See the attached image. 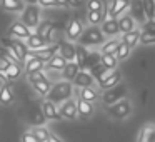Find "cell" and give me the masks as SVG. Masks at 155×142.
<instances>
[{
	"label": "cell",
	"instance_id": "49",
	"mask_svg": "<svg viewBox=\"0 0 155 142\" xmlns=\"http://www.w3.org/2000/svg\"><path fill=\"white\" fill-rule=\"evenodd\" d=\"M45 142H62V140H60L58 137H55L54 134H50V135H48V139H47Z\"/></svg>",
	"mask_w": 155,
	"mask_h": 142
},
{
	"label": "cell",
	"instance_id": "34",
	"mask_svg": "<svg viewBox=\"0 0 155 142\" xmlns=\"http://www.w3.org/2000/svg\"><path fill=\"white\" fill-rule=\"evenodd\" d=\"M32 87H34V90L38 92L40 95H47L48 90H50V87H52V84H50V80L45 77V79H42V80H38V82H34Z\"/></svg>",
	"mask_w": 155,
	"mask_h": 142
},
{
	"label": "cell",
	"instance_id": "51",
	"mask_svg": "<svg viewBox=\"0 0 155 142\" xmlns=\"http://www.w3.org/2000/svg\"><path fill=\"white\" fill-rule=\"evenodd\" d=\"M153 142H155V140H153Z\"/></svg>",
	"mask_w": 155,
	"mask_h": 142
},
{
	"label": "cell",
	"instance_id": "33",
	"mask_svg": "<svg viewBox=\"0 0 155 142\" xmlns=\"http://www.w3.org/2000/svg\"><path fill=\"white\" fill-rule=\"evenodd\" d=\"M88 52L87 49L84 47V45H75V62H77V65L80 67V70H84V65H85V59H87Z\"/></svg>",
	"mask_w": 155,
	"mask_h": 142
},
{
	"label": "cell",
	"instance_id": "15",
	"mask_svg": "<svg viewBox=\"0 0 155 142\" xmlns=\"http://www.w3.org/2000/svg\"><path fill=\"white\" fill-rule=\"evenodd\" d=\"M25 40H27V42H25V45L30 49V52L40 50V49H44V47H47V45H48V42L45 40L44 37H40L38 34H30Z\"/></svg>",
	"mask_w": 155,
	"mask_h": 142
},
{
	"label": "cell",
	"instance_id": "26",
	"mask_svg": "<svg viewBox=\"0 0 155 142\" xmlns=\"http://www.w3.org/2000/svg\"><path fill=\"white\" fill-rule=\"evenodd\" d=\"M57 52H58V44H55V45H47V47L40 49V50H35V52H32V54L37 55L38 59H42L44 62H47L48 59L54 57Z\"/></svg>",
	"mask_w": 155,
	"mask_h": 142
},
{
	"label": "cell",
	"instance_id": "6",
	"mask_svg": "<svg viewBox=\"0 0 155 142\" xmlns=\"http://www.w3.org/2000/svg\"><path fill=\"white\" fill-rule=\"evenodd\" d=\"M128 5H130V0H112L110 7L107 10V19H118L128 10Z\"/></svg>",
	"mask_w": 155,
	"mask_h": 142
},
{
	"label": "cell",
	"instance_id": "36",
	"mask_svg": "<svg viewBox=\"0 0 155 142\" xmlns=\"http://www.w3.org/2000/svg\"><path fill=\"white\" fill-rule=\"evenodd\" d=\"M142 7H143L147 20L155 19V0H142Z\"/></svg>",
	"mask_w": 155,
	"mask_h": 142
},
{
	"label": "cell",
	"instance_id": "29",
	"mask_svg": "<svg viewBox=\"0 0 155 142\" xmlns=\"http://www.w3.org/2000/svg\"><path fill=\"white\" fill-rule=\"evenodd\" d=\"M118 44H120V40L112 37L110 40L104 42V44L100 45V54L102 55H114L115 50H117V47H118Z\"/></svg>",
	"mask_w": 155,
	"mask_h": 142
},
{
	"label": "cell",
	"instance_id": "19",
	"mask_svg": "<svg viewBox=\"0 0 155 142\" xmlns=\"http://www.w3.org/2000/svg\"><path fill=\"white\" fill-rule=\"evenodd\" d=\"M24 64H25V72H27V74H30V72H37V70H44L45 69V62L42 60V59H38L37 55H34V54H32Z\"/></svg>",
	"mask_w": 155,
	"mask_h": 142
},
{
	"label": "cell",
	"instance_id": "30",
	"mask_svg": "<svg viewBox=\"0 0 155 142\" xmlns=\"http://www.w3.org/2000/svg\"><path fill=\"white\" fill-rule=\"evenodd\" d=\"M2 8L7 12H22L24 10V2L22 0H0Z\"/></svg>",
	"mask_w": 155,
	"mask_h": 142
},
{
	"label": "cell",
	"instance_id": "44",
	"mask_svg": "<svg viewBox=\"0 0 155 142\" xmlns=\"http://www.w3.org/2000/svg\"><path fill=\"white\" fill-rule=\"evenodd\" d=\"M22 142H40V140L35 137L32 130H27V132H24V135H22Z\"/></svg>",
	"mask_w": 155,
	"mask_h": 142
},
{
	"label": "cell",
	"instance_id": "3",
	"mask_svg": "<svg viewBox=\"0 0 155 142\" xmlns=\"http://www.w3.org/2000/svg\"><path fill=\"white\" fill-rule=\"evenodd\" d=\"M20 22L25 24L28 29H37V25L40 24V8L35 4H27V7H24L22 10Z\"/></svg>",
	"mask_w": 155,
	"mask_h": 142
},
{
	"label": "cell",
	"instance_id": "2",
	"mask_svg": "<svg viewBox=\"0 0 155 142\" xmlns=\"http://www.w3.org/2000/svg\"><path fill=\"white\" fill-rule=\"evenodd\" d=\"M78 44L84 47H95V45H102L105 42V35L102 34L98 25H90L88 29H84L82 35L78 37Z\"/></svg>",
	"mask_w": 155,
	"mask_h": 142
},
{
	"label": "cell",
	"instance_id": "45",
	"mask_svg": "<svg viewBox=\"0 0 155 142\" xmlns=\"http://www.w3.org/2000/svg\"><path fill=\"white\" fill-rule=\"evenodd\" d=\"M37 4L44 8H50V7H57V2L55 0H37Z\"/></svg>",
	"mask_w": 155,
	"mask_h": 142
},
{
	"label": "cell",
	"instance_id": "28",
	"mask_svg": "<svg viewBox=\"0 0 155 142\" xmlns=\"http://www.w3.org/2000/svg\"><path fill=\"white\" fill-rule=\"evenodd\" d=\"M155 140V125H145L138 132L137 142H153Z\"/></svg>",
	"mask_w": 155,
	"mask_h": 142
},
{
	"label": "cell",
	"instance_id": "40",
	"mask_svg": "<svg viewBox=\"0 0 155 142\" xmlns=\"http://www.w3.org/2000/svg\"><path fill=\"white\" fill-rule=\"evenodd\" d=\"M32 132H34V135L40 142H45L48 139V135H50V130H48L47 127H34V129H32Z\"/></svg>",
	"mask_w": 155,
	"mask_h": 142
},
{
	"label": "cell",
	"instance_id": "5",
	"mask_svg": "<svg viewBox=\"0 0 155 142\" xmlns=\"http://www.w3.org/2000/svg\"><path fill=\"white\" fill-rule=\"evenodd\" d=\"M125 95H127V85L120 82V84H117L115 87L104 90L102 100H104L105 105H112V104H115V102H118V100H122V99H125Z\"/></svg>",
	"mask_w": 155,
	"mask_h": 142
},
{
	"label": "cell",
	"instance_id": "20",
	"mask_svg": "<svg viewBox=\"0 0 155 142\" xmlns=\"http://www.w3.org/2000/svg\"><path fill=\"white\" fill-rule=\"evenodd\" d=\"M117 22H118V30H120V34H125V32H130V30H134V29H137V22H135L128 14L120 15V17L117 19Z\"/></svg>",
	"mask_w": 155,
	"mask_h": 142
},
{
	"label": "cell",
	"instance_id": "24",
	"mask_svg": "<svg viewBox=\"0 0 155 142\" xmlns=\"http://www.w3.org/2000/svg\"><path fill=\"white\" fill-rule=\"evenodd\" d=\"M37 34L40 35V37H44L45 40L50 44V40H52V34H54V24L52 22H48V20H45V22H40V24L37 25Z\"/></svg>",
	"mask_w": 155,
	"mask_h": 142
},
{
	"label": "cell",
	"instance_id": "39",
	"mask_svg": "<svg viewBox=\"0 0 155 142\" xmlns=\"http://www.w3.org/2000/svg\"><path fill=\"white\" fill-rule=\"evenodd\" d=\"M100 55H102V54H98V52H92V54H88V55H87V59H85L84 70H85V69L94 67V65H97L98 62H100Z\"/></svg>",
	"mask_w": 155,
	"mask_h": 142
},
{
	"label": "cell",
	"instance_id": "14",
	"mask_svg": "<svg viewBox=\"0 0 155 142\" xmlns=\"http://www.w3.org/2000/svg\"><path fill=\"white\" fill-rule=\"evenodd\" d=\"M42 115H44L45 119H48V120H58V119H62L60 114H58L57 104H54V102H50V100L42 102Z\"/></svg>",
	"mask_w": 155,
	"mask_h": 142
},
{
	"label": "cell",
	"instance_id": "42",
	"mask_svg": "<svg viewBox=\"0 0 155 142\" xmlns=\"http://www.w3.org/2000/svg\"><path fill=\"white\" fill-rule=\"evenodd\" d=\"M27 79H28L30 84H34V82H38V80H42V79H45V74H44V70L30 72V74H27Z\"/></svg>",
	"mask_w": 155,
	"mask_h": 142
},
{
	"label": "cell",
	"instance_id": "7",
	"mask_svg": "<svg viewBox=\"0 0 155 142\" xmlns=\"http://www.w3.org/2000/svg\"><path fill=\"white\" fill-rule=\"evenodd\" d=\"M30 34H32V30H30V29H28L25 24H22L20 20L14 22V24L8 27V37H12V39L24 40V39H27Z\"/></svg>",
	"mask_w": 155,
	"mask_h": 142
},
{
	"label": "cell",
	"instance_id": "46",
	"mask_svg": "<svg viewBox=\"0 0 155 142\" xmlns=\"http://www.w3.org/2000/svg\"><path fill=\"white\" fill-rule=\"evenodd\" d=\"M55 2H57V7H70V5H68V0H55Z\"/></svg>",
	"mask_w": 155,
	"mask_h": 142
},
{
	"label": "cell",
	"instance_id": "18",
	"mask_svg": "<svg viewBox=\"0 0 155 142\" xmlns=\"http://www.w3.org/2000/svg\"><path fill=\"white\" fill-rule=\"evenodd\" d=\"M75 104H77V115H80L82 119L92 117V114H94V110H95L92 102H87V100H82V99H77V100H75Z\"/></svg>",
	"mask_w": 155,
	"mask_h": 142
},
{
	"label": "cell",
	"instance_id": "38",
	"mask_svg": "<svg viewBox=\"0 0 155 142\" xmlns=\"http://www.w3.org/2000/svg\"><path fill=\"white\" fill-rule=\"evenodd\" d=\"M138 44L155 45V34H153V32H142L140 30V39H138Z\"/></svg>",
	"mask_w": 155,
	"mask_h": 142
},
{
	"label": "cell",
	"instance_id": "22",
	"mask_svg": "<svg viewBox=\"0 0 155 142\" xmlns=\"http://www.w3.org/2000/svg\"><path fill=\"white\" fill-rule=\"evenodd\" d=\"M78 70H80V67L77 65V62H67L65 64V67L62 69V77H64V80H68L72 82L75 79V75L78 74Z\"/></svg>",
	"mask_w": 155,
	"mask_h": 142
},
{
	"label": "cell",
	"instance_id": "10",
	"mask_svg": "<svg viewBox=\"0 0 155 142\" xmlns=\"http://www.w3.org/2000/svg\"><path fill=\"white\" fill-rule=\"evenodd\" d=\"M128 10H130V14H128V15H130L135 22H138V24H143V22L147 20L145 12H143V7H142V0H130Z\"/></svg>",
	"mask_w": 155,
	"mask_h": 142
},
{
	"label": "cell",
	"instance_id": "16",
	"mask_svg": "<svg viewBox=\"0 0 155 142\" xmlns=\"http://www.w3.org/2000/svg\"><path fill=\"white\" fill-rule=\"evenodd\" d=\"M58 54H60L67 62H74L75 60V45L72 44V42L62 40L60 44H58Z\"/></svg>",
	"mask_w": 155,
	"mask_h": 142
},
{
	"label": "cell",
	"instance_id": "17",
	"mask_svg": "<svg viewBox=\"0 0 155 142\" xmlns=\"http://www.w3.org/2000/svg\"><path fill=\"white\" fill-rule=\"evenodd\" d=\"M4 70H5V75H7L8 80H15V79H18L22 74L20 65L12 62V60H7V59H4Z\"/></svg>",
	"mask_w": 155,
	"mask_h": 142
},
{
	"label": "cell",
	"instance_id": "13",
	"mask_svg": "<svg viewBox=\"0 0 155 142\" xmlns=\"http://www.w3.org/2000/svg\"><path fill=\"white\" fill-rule=\"evenodd\" d=\"M120 82H122V74H120V70H110V74H108L107 77L104 79V80L98 82V87H100L102 90H107V89L115 87V85L120 84Z\"/></svg>",
	"mask_w": 155,
	"mask_h": 142
},
{
	"label": "cell",
	"instance_id": "47",
	"mask_svg": "<svg viewBox=\"0 0 155 142\" xmlns=\"http://www.w3.org/2000/svg\"><path fill=\"white\" fill-rule=\"evenodd\" d=\"M0 80L4 82H8V79H7V75H5V70H4V67H0Z\"/></svg>",
	"mask_w": 155,
	"mask_h": 142
},
{
	"label": "cell",
	"instance_id": "12",
	"mask_svg": "<svg viewBox=\"0 0 155 142\" xmlns=\"http://www.w3.org/2000/svg\"><path fill=\"white\" fill-rule=\"evenodd\" d=\"M100 30L102 34L105 35V37H115V35L120 34V30H118V22L117 19H105L104 22L100 24Z\"/></svg>",
	"mask_w": 155,
	"mask_h": 142
},
{
	"label": "cell",
	"instance_id": "32",
	"mask_svg": "<svg viewBox=\"0 0 155 142\" xmlns=\"http://www.w3.org/2000/svg\"><path fill=\"white\" fill-rule=\"evenodd\" d=\"M108 74H110V70H107V69H105L104 65L100 64V62H98L97 65H94V67H90V75H92V77H94L97 82H102Z\"/></svg>",
	"mask_w": 155,
	"mask_h": 142
},
{
	"label": "cell",
	"instance_id": "11",
	"mask_svg": "<svg viewBox=\"0 0 155 142\" xmlns=\"http://www.w3.org/2000/svg\"><path fill=\"white\" fill-rule=\"evenodd\" d=\"M72 82H74L75 87L84 89V87H94L95 79L90 75V72H88V70H78V74L75 75V79Z\"/></svg>",
	"mask_w": 155,
	"mask_h": 142
},
{
	"label": "cell",
	"instance_id": "41",
	"mask_svg": "<svg viewBox=\"0 0 155 142\" xmlns=\"http://www.w3.org/2000/svg\"><path fill=\"white\" fill-rule=\"evenodd\" d=\"M105 5L102 0H88L87 2V10H105Z\"/></svg>",
	"mask_w": 155,
	"mask_h": 142
},
{
	"label": "cell",
	"instance_id": "27",
	"mask_svg": "<svg viewBox=\"0 0 155 142\" xmlns=\"http://www.w3.org/2000/svg\"><path fill=\"white\" fill-rule=\"evenodd\" d=\"M107 17V8L105 10H88L87 12V20L90 25H100Z\"/></svg>",
	"mask_w": 155,
	"mask_h": 142
},
{
	"label": "cell",
	"instance_id": "21",
	"mask_svg": "<svg viewBox=\"0 0 155 142\" xmlns=\"http://www.w3.org/2000/svg\"><path fill=\"white\" fill-rule=\"evenodd\" d=\"M14 100H15V95H14V90H12V85L8 82H5L0 87V104L10 105V104H14Z\"/></svg>",
	"mask_w": 155,
	"mask_h": 142
},
{
	"label": "cell",
	"instance_id": "37",
	"mask_svg": "<svg viewBox=\"0 0 155 142\" xmlns=\"http://www.w3.org/2000/svg\"><path fill=\"white\" fill-rule=\"evenodd\" d=\"M130 50H132V49L128 47V45H125L124 42H120L114 55H115V57H117V60L120 62V60H125V59H127L128 55H130Z\"/></svg>",
	"mask_w": 155,
	"mask_h": 142
},
{
	"label": "cell",
	"instance_id": "43",
	"mask_svg": "<svg viewBox=\"0 0 155 142\" xmlns=\"http://www.w3.org/2000/svg\"><path fill=\"white\" fill-rule=\"evenodd\" d=\"M142 32H153L155 34V19L145 20L143 24H142Z\"/></svg>",
	"mask_w": 155,
	"mask_h": 142
},
{
	"label": "cell",
	"instance_id": "4",
	"mask_svg": "<svg viewBox=\"0 0 155 142\" xmlns=\"http://www.w3.org/2000/svg\"><path fill=\"white\" fill-rule=\"evenodd\" d=\"M130 112H132V102L127 100V99H122V100L108 105V109H107V114L112 119H117V120H122V119L128 117Z\"/></svg>",
	"mask_w": 155,
	"mask_h": 142
},
{
	"label": "cell",
	"instance_id": "23",
	"mask_svg": "<svg viewBox=\"0 0 155 142\" xmlns=\"http://www.w3.org/2000/svg\"><path fill=\"white\" fill-rule=\"evenodd\" d=\"M65 64H67V60L57 52L54 57H50L45 62V69H48V70H62L65 67Z\"/></svg>",
	"mask_w": 155,
	"mask_h": 142
},
{
	"label": "cell",
	"instance_id": "35",
	"mask_svg": "<svg viewBox=\"0 0 155 142\" xmlns=\"http://www.w3.org/2000/svg\"><path fill=\"white\" fill-rule=\"evenodd\" d=\"M100 64L104 65L107 70H115L118 65V60L115 55H100Z\"/></svg>",
	"mask_w": 155,
	"mask_h": 142
},
{
	"label": "cell",
	"instance_id": "31",
	"mask_svg": "<svg viewBox=\"0 0 155 142\" xmlns=\"http://www.w3.org/2000/svg\"><path fill=\"white\" fill-rule=\"evenodd\" d=\"M78 99L94 104V102L98 99V92L95 90L94 87H84V89H80V92H78Z\"/></svg>",
	"mask_w": 155,
	"mask_h": 142
},
{
	"label": "cell",
	"instance_id": "48",
	"mask_svg": "<svg viewBox=\"0 0 155 142\" xmlns=\"http://www.w3.org/2000/svg\"><path fill=\"white\" fill-rule=\"evenodd\" d=\"M80 4H82V0H68L70 7H80Z\"/></svg>",
	"mask_w": 155,
	"mask_h": 142
},
{
	"label": "cell",
	"instance_id": "1",
	"mask_svg": "<svg viewBox=\"0 0 155 142\" xmlns=\"http://www.w3.org/2000/svg\"><path fill=\"white\" fill-rule=\"evenodd\" d=\"M72 95H74V85H72V82L60 80L52 85L45 97H47V100L54 102V104H62V102L72 99Z\"/></svg>",
	"mask_w": 155,
	"mask_h": 142
},
{
	"label": "cell",
	"instance_id": "50",
	"mask_svg": "<svg viewBox=\"0 0 155 142\" xmlns=\"http://www.w3.org/2000/svg\"><path fill=\"white\" fill-rule=\"evenodd\" d=\"M22 2H27V4H37V0H22Z\"/></svg>",
	"mask_w": 155,
	"mask_h": 142
},
{
	"label": "cell",
	"instance_id": "25",
	"mask_svg": "<svg viewBox=\"0 0 155 142\" xmlns=\"http://www.w3.org/2000/svg\"><path fill=\"white\" fill-rule=\"evenodd\" d=\"M138 39H140V30H138V29H134V30H130V32L122 34L120 42H124L125 45H128L130 49H134L135 45L138 44Z\"/></svg>",
	"mask_w": 155,
	"mask_h": 142
},
{
	"label": "cell",
	"instance_id": "9",
	"mask_svg": "<svg viewBox=\"0 0 155 142\" xmlns=\"http://www.w3.org/2000/svg\"><path fill=\"white\" fill-rule=\"evenodd\" d=\"M58 114H60L62 119H68V120L77 119V104H75L74 99H68V100L62 102L60 109H58Z\"/></svg>",
	"mask_w": 155,
	"mask_h": 142
},
{
	"label": "cell",
	"instance_id": "8",
	"mask_svg": "<svg viewBox=\"0 0 155 142\" xmlns=\"http://www.w3.org/2000/svg\"><path fill=\"white\" fill-rule=\"evenodd\" d=\"M82 32H84V24L78 19H72L68 22L67 29H65V35H67V39L70 42H77L78 37L82 35Z\"/></svg>",
	"mask_w": 155,
	"mask_h": 142
}]
</instances>
